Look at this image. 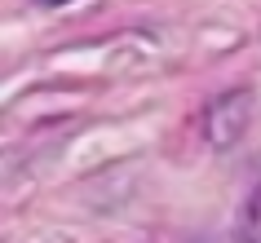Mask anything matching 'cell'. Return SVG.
<instances>
[{
	"label": "cell",
	"mask_w": 261,
	"mask_h": 243,
	"mask_svg": "<svg viewBox=\"0 0 261 243\" xmlns=\"http://www.w3.org/2000/svg\"><path fill=\"white\" fill-rule=\"evenodd\" d=\"M248 120H252V102H248V93H226V97H217V102L208 106V115H204L208 142H213V146H234V142L244 137Z\"/></svg>",
	"instance_id": "obj_1"
},
{
	"label": "cell",
	"mask_w": 261,
	"mask_h": 243,
	"mask_svg": "<svg viewBox=\"0 0 261 243\" xmlns=\"http://www.w3.org/2000/svg\"><path fill=\"white\" fill-rule=\"evenodd\" d=\"M36 5H49V9H58V5H67V0H36Z\"/></svg>",
	"instance_id": "obj_2"
}]
</instances>
